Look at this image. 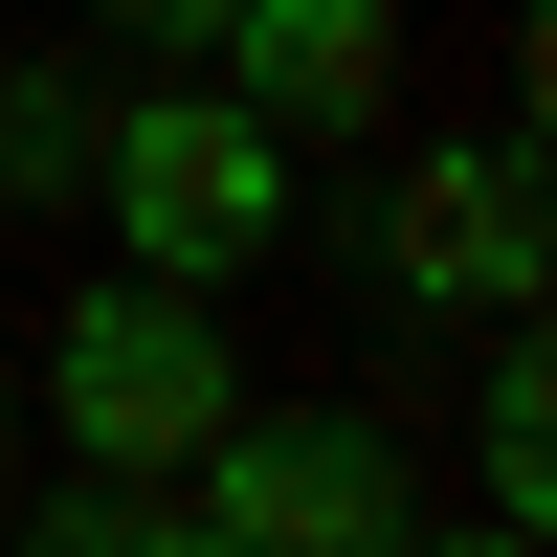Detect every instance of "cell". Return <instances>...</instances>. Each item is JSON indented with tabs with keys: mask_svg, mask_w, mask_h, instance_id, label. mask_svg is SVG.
<instances>
[{
	"mask_svg": "<svg viewBox=\"0 0 557 557\" xmlns=\"http://www.w3.org/2000/svg\"><path fill=\"white\" fill-rule=\"evenodd\" d=\"M89 223H112V268L246 290V268L290 246V134H268L223 67H157V89H112V112H89Z\"/></svg>",
	"mask_w": 557,
	"mask_h": 557,
	"instance_id": "cell-1",
	"label": "cell"
},
{
	"mask_svg": "<svg viewBox=\"0 0 557 557\" xmlns=\"http://www.w3.org/2000/svg\"><path fill=\"white\" fill-rule=\"evenodd\" d=\"M178 513H201V557H401L424 535V469L357 401H223L178 446Z\"/></svg>",
	"mask_w": 557,
	"mask_h": 557,
	"instance_id": "cell-2",
	"label": "cell"
},
{
	"mask_svg": "<svg viewBox=\"0 0 557 557\" xmlns=\"http://www.w3.org/2000/svg\"><path fill=\"white\" fill-rule=\"evenodd\" d=\"M45 401H67V469H178V446L246 401V357H223V290H178V268H112V290H67V335H45Z\"/></svg>",
	"mask_w": 557,
	"mask_h": 557,
	"instance_id": "cell-3",
	"label": "cell"
},
{
	"mask_svg": "<svg viewBox=\"0 0 557 557\" xmlns=\"http://www.w3.org/2000/svg\"><path fill=\"white\" fill-rule=\"evenodd\" d=\"M357 268H380V312H446V335L535 312V157H513V134L401 157V178H380V223H357Z\"/></svg>",
	"mask_w": 557,
	"mask_h": 557,
	"instance_id": "cell-4",
	"label": "cell"
},
{
	"mask_svg": "<svg viewBox=\"0 0 557 557\" xmlns=\"http://www.w3.org/2000/svg\"><path fill=\"white\" fill-rule=\"evenodd\" d=\"M201 67L312 157V134H380V112H401V0H223Z\"/></svg>",
	"mask_w": 557,
	"mask_h": 557,
	"instance_id": "cell-5",
	"label": "cell"
},
{
	"mask_svg": "<svg viewBox=\"0 0 557 557\" xmlns=\"http://www.w3.org/2000/svg\"><path fill=\"white\" fill-rule=\"evenodd\" d=\"M45 557H201V513H178V469H67L45 491Z\"/></svg>",
	"mask_w": 557,
	"mask_h": 557,
	"instance_id": "cell-6",
	"label": "cell"
},
{
	"mask_svg": "<svg viewBox=\"0 0 557 557\" xmlns=\"http://www.w3.org/2000/svg\"><path fill=\"white\" fill-rule=\"evenodd\" d=\"M89 112H112V89H67V67H0V178H23V201H67V178H89Z\"/></svg>",
	"mask_w": 557,
	"mask_h": 557,
	"instance_id": "cell-7",
	"label": "cell"
},
{
	"mask_svg": "<svg viewBox=\"0 0 557 557\" xmlns=\"http://www.w3.org/2000/svg\"><path fill=\"white\" fill-rule=\"evenodd\" d=\"M89 23H112V45H157V67H201V45H223V0H89Z\"/></svg>",
	"mask_w": 557,
	"mask_h": 557,
	"instance_id": "cell-8",
	"label": "cell"
},
{
	"mask_svg": "<svg viewBox=\"0 0 557 557\" xmlns=\"http://www.w3.org/2000/svg\"><path fill=\"white\" fill-rule=\"evenodd\" d=\"M0 424H23V380H0Z\"/></svg>",
	"mask_w": 557,
	"mask_h": 557,
	"instance_id": "cell-9",
	"label": "cell"
}]
</instances>
